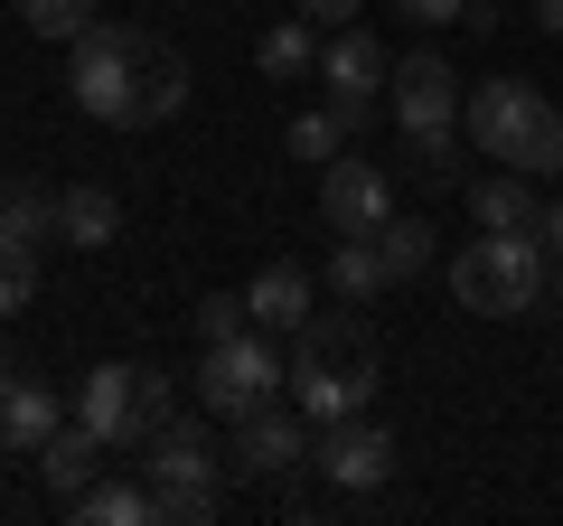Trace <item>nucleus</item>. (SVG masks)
Segmentation results:
<instances>
[{"label":"nucleus","mask_w":563,"mask_h":526,"mask_svg":"<svg viewBox=\"0 0 563 526\" xmlns=\"http://www.w3.org/2000/svg\"><path fill=\"white\" fill-rule=\"evenodd\" d=\"M76 103L95 122H113V132H151V122H169L188 103V57L179 47H161L141 20H95L76 39Z\"/></svg>","instance_id":"obj_1"},{"label":"nucleus","mask_w":563,"mask_h":526,"mask_svg":"<svg viewBox=\"0 0 563 526\" xmlns=\"http://www.w3.org/2000/svg\"><path fill=\"white\" fill-rule=\"evenodd\" d=\"M376 385H385V366H376V339H366V320L357 310H310L301 329H291V405L310 414V424H339V414H376Z\"/></svg>","instance_id":"obj_2"},{"label":"nucleus","mask_w":563,"mask_h":526,"mask_svg":"<svg viewBox=\"0 0 563 526\" xmlns=\"http://www.w3.org/2000/svg\"><path fill=\"white\" fill-rule=\"evenodd\" d=\"M461 132L488 151V161L526 169V179H563V103H544L526 76H488V85H470Z\"/></svg>","instance_id":"obj_3"},{"label":"nucleus","mask_w":563,"mask_h":526,"mask_svg":"<svg viewBox=\"0 0 563 526\" xmlns=\"http://www.w3.org/2000/svg\"><path fill=\"white\" fill-rule=\"evenodd\" d=\"M544 283H554V254H544L536 235H470L461 254H451V302L479 310V320H517V310L544 302Z\"/></svg>","instance_id":"obj_4"},{"label":"nucleus","mask_w":563,"mask_h":526,"mask_svg":"<svg viewBox=\"0 0 563 526\" xmlns=\"http://www.w3.org/2000/svg\"><path fill=\"white\" fill-rule=\"evenodd\" d=\"M461 103H470V85H461V66L442 47L395 57V132L413 151V169H432V179L451 169V151H461Z\"/></svg>","instance_id":"obj_5"},{"label":"nucleus","mask_w":563,"mask_h":526,"mask_svg":"<svg viewBox=\"0 0 563 526\" xmlns=\"http://www.w3.org/2000/svg\"><path fill=\"white\" fill-rule=\"evenodd\" d=\"M282 385H291V358L273 348V329H235V339H207L198 376H188V395H198L217 424H235V414L273 405Z\"/></svg>","instance_id":"obj_6"},{"label":"nucleus","mask_w":563,"mask_h":526,"mask_svg":"<svg viewBox=\"0 0 563 526\" xmlns=\"http://www.w3.org/2000/svg\"><path fill=\"white\" fill-rule=\"evenodd\" d=\"M310 461H320V480H329V489L366 498V489L395 480V432H385L376 414H339V424L310 432Z\"/></svg>","instance_id":"obj_7"},{"label":"nucleus","mask_w":563,"mask_h":526,"mask_svg":"<svg viewBox=\"0 0 563 526\" xmlns=\"http://www.w3.org/2000/svg\"><path fill=\"white\" fill-rule=\"evenodd\" d=\"M320 85H329V103H339V113L366 132V122H376V103H385V85H395V57H385V39H376V29H357V20H347L339 39L320 47Z\"/></svg>","instance_id":"obj_8"},{"label":"nucleus","mask_w":563,"mask_h":526,"mask_svg":"<svg viewBox=\"0 0 563 526\" xmlns=\"http://www.w3.org/2000/svg\"><path fill=\"white\" fill-rule=\"evenodd\" d=\"M310 432H320V424H310L301 405H282V395H273V405L235 414V451H225V461H235L244 480H282V470L310 461Z\"/></svg>","instance_id":"obj_9"},{"label":"nucleus","mask_w":563,"mask_h":526,"mask_svg":"<svg viewBox=\"0 0 563 526\" xmlns=\"http://www.w3.org/2000/svg\"><path fill=\"white\" fill-rule=\"evenodd\" d=\"M320 217H329V235H376L385 217H395V179H385L376 161H329L320 169Z\"/></svg>","instance_id":"obj_10"},{"label":"nucleus","mask_w":563,"mask_h":526,"mask_svg":"<svg viewBox=\"0 0 563 526\" xmlns=\"http://www.w3.org/2000/svg\"><path fill=\"white\" fill-rule=\"evenodd\" d=\"M57 424H76V405H66L57 385H38V376H10V385H0V451L38 461Z\"/></svg>","instance_id":"obj_11"},{"label":"nucleus","mask_w":563,"mask_h":526,"mask_svg":"<svg viewBox=\"0 0 563 526\" xmlns=\"http://www.w3.org/2000/svg\"><path fill=\"white\" fill-rule=\"evenodd\" d=\"M225 470H235V461H225V451L207 442V424H188V414L141 442V480H151V489H169V480H225Z\"/></svg>","instance_id":"obj_12"},{"label":"nucleus","mask_w":563,"mask_h":526,"mask_svg":"<svg viewBox=\"0 0 563 526\" xmlns=\"http://www.w3.org/2000/svg\"><path fill=\"white\" fill-rule=\"evenodd\" d=\"M244 310H254V329H273V339H291V329L320 310V283H310L301 263H263L254 283H244Z\"/></svg>","instance_id":"obj_13"},{"label":"nucleus","mask_w":563,"mask_h":526,"mask_svg":"<svg viewBox=\"0 0 563 526\" xmlns=\"http://www.w3.org/2000/svg\"><path fill=\"white\" fill-rule=\"evenodd\" d=\"M132 395H141V366H95V376L76 385V424L85 432H103L113 451H132Z\"/></svg>","instance_id":"obj_14"},{"label":"nucleus","mask_w":563,"mask_h":526,"mask_svg":"<svg viewBox=\"0 0 563 526\" xmlns=\"http://www.w3.org/2000/svg\"><path fill=\"white\" fill-rule=\"evenodd\" d=\"M470 217H479L488 235H544V198H536V179H526V169L479 179V188H470Z\"/></svg>","instance_id":"obj_15"},{"label":"nucleus","mask_w":563,"mask_h":526,"mask_svg":"<svg viewBox=\"0 0 563 526\" xmlns=\"http://www.w3.org/2000/svg\"><path fill=\"white\" fill-rule=\"evenodd\" d=\"M122 235V198L113 188H57V244H85V254H103V244Z\"/></svg>","instance_id":"obj_16"},{"label":"nucleus","mask_w":563,"mask_h":526,"mask_svg":"<svg viewBox=\"0 0 563 526\" xmlns=\"http://www.w3.org/2000/svg\"><path fill=\"white\" fill-rule=\"evenodd\" d=\"M103 451H113L103 432H85V424H57V432H47V451H38V480L57 489V498H76L85 480H103Z\"/></svg>","instance_id":"obj_17"},{"label":"nucleus","mask_w":563,"mask_h":526,"mask_svg":"<svg viewBox=\"0 0 563 526\" xmlns=\"http://www.w3.org/2000/svg\"><path fill=\"white\" fill-rule=\"evenodd\" d=\"M0 244H20V254L57 244V188H38V179H10V188H0Z\"/></svg>","instance_id":"obj_18"},{"label":"nucleus","mask_w":563,"mask_h":526,"mask_svg":"<svg viewBox=\"0 0 563 526\" xmlns=\"http://www.w3.org/2000/svg\"><path fill=\"white\" fill-rule=\"evenodd\" d=\"M66 507H76L85 526H151V517H161L151 480H85V489H76Z\"/></svg>","instance_id":"obj_19"},{"label":"nucleus","mask_w":563,"mask_h":526,"mask_svg":"<svg viewBox=\"0 0 563 526\" xmlns=\"http://www.w3.org/2000/svg\"><path fill=\"white\" fill-rule=\"evenodd\" d=\"M254 66H263L273 85L320 76V20H273V29H263V47H254Z\"/></svg>","instance_id":"obj_20"},{"label":"nucleus","mask_w":563,"mask_h":526,"mask_svg":"<svg viewBox=\"0 0 563 526\" xmlns=\"http://www.w3.org/2000/svg\"><path fill=\"white\" fill-rule=\"evenodd\" d=\"M385 283H395V273H385L376 235H339V244H329V292H339L347 310H366V302H376Z\"/></svg>","instance_id":"obj_21"},{"label":"nucleus","mask_w":563,"mask_h":526,"mask_svg":"<svg viewBox=\"0 0 563 526\" xmlns=\"http://www.w3.org/2000/svg\"><path fill=\"white\" fill-rule=\"evenodd\" d=\"M347 132H357V122L339 113V103H320V113H291V132H282V151H291V161H310V169H329L347 151Z\"/></svg>","instance_id":"obj_22"},{"label":"nucleus","mask_w":563,"mask_h":526,"mask_svg":"<svg viewBox=\"0 0 563 526\" xmlns=\"http://www.w3.org/2000/svg\"><path fill=\"white\" fill-rule=\"evenodd\" d=\"M376 254H385V273H395V283H413V273H432L442 235H432L422 217H385V226H376Z\"/></svg>","instance_id":"obj_23"},{"label":"nucleus","mask_w":563,"mask_h":526,"mask_svg":"<svg viewBox=\"0 0 563 526\" xmlns=\"http://www.w3.org/2000/svg\"><path fill=\"white\" fill-rule=\"evenodd\" d=\"M20 20L38 29V39H66V47H76L85 29L103 20V0H20Z\"/></svg>","instance_id":"obj_24"},{"label":"nucleus","mask_w":563,"mask_h":526,"mask_svg":"<svg viewBox=\"0 0 563 526\" xmlns=\"http://www.w3.org/2000/svg\"><path fill=\"white\" fill-rule=\"evenodd\" d=\"M151 498H161L169 526H207V517H225V480H169V489H151Z\"/></svg>","instance_id":"obj_25"},{"label":"nucleus","mask_w":563,"mask_h":526,"mask_svg":"<svg viewBox=\"0 0 563 526\" xmlns=\"http://www.w3.org/2000/svg\"><path fill=\"white\" fill-rule=\"evenodd\" d=\"M161 424H179V385H169L161 366H141V395H132V451L151 442Z\"/></svg>","instance_id":"obj_26"},{"label":"nucleus","mask_w":563,"mask_h":526,"mask_svg":"<svg viewBox=\"0 0 563 526\" xmlns=\"http://www.w3.org/2000/svg\"><path fill=\"white\" fill-rule=\"evenodd\" d=\"M188 320H198V339H235V329H254V310H244V292H207Z\"/></svg>","instance_id":"obj_27"},{"label":"nucleus","mask_w":563,"mask_h":526,"mask_svg":"<svg viewBox=\"0 0 563 526\" xmlns=\"http://www.w3.org/2000/svg\"><path fill=\"white\" fill-rule=\"evenodd\" d=\"M29 292H38V254L0 244V320H10V310H29Z\"/></svg>","instance_id":"obj_28"},{"label":"nucleus","mask_w":563,"mask_h":526,"mask_svg":"<svg viewBox=\"0 0 563 526\" xmlns=\"http://www.w3.org/2000/svg\"><path fill=\"white\" fill-rule=\"evenodd\" d=\"M413 29H470V0H395Z\"/></svg>","instance_id":"obj_29"},{"label":"nucleus","mask_w":563,"mask_h":526,"mask_svg":"<svg viewBox=\"0 0 563 526\" xmlns=\"http://www.w3.org/2000/svg\"><path fill=\"white\" fill-rule=\"evenodd\" d=\"M291 10H301V20H320V29H347L366 0H291Z\"/></svg>","instance_id":"obj_30"},{"label":"nucleus","mask_w":563,"mask_h":526,"mask_svg":"<svg viewBox=\"0 0 563 526\" xmlns=\"http://www.w3.org/2000/svg\"><path fill=\"white\" fill-rule=\"evenodd\" d=\"M544 254H554V273H563V198L544 207Z\"/></svg>","instance_id":"obj_31"},{"label":"nucleus","mask_w":563,"mask_h":526,"mask_svg":"<svg viewBox=\"0 0 563 526\" xmlns=\"http://www.w3.org/2000/svg\"><path fill=\"white\" fill-rule=\"evenodd\" d=\"M536 29H544V39H563V0H536Z\"/></svg>","instance_id":"obj_32"}]
</instances>
